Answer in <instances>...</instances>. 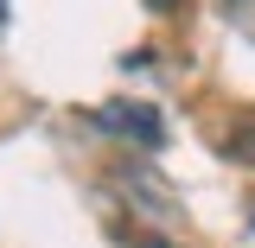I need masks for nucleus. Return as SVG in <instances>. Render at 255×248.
<instances>
[{
	"instance_id": "f03ea898",
	"label": "nucleus",
	"mask_w": 255,
	"mask_h": 248,
	"mask_svg": "<svg viewBox=\"0 0 255 248\" xmlns=\"http://www.w3.org/2000/svg\"><path fill=\"white\" fill-rule=\"evenodd\" d=\"M230 153H236V159H249V165H255V115H243V121L230 127Z\"/></svg>"
},
{
	"instance_id": "f257e3e1",
	"label": "nucleus",
	"mask_w": 255,
	"mask_h": 248,
	"mask_svg": "<svg viewBox=\"0 0 255 248\" xmlns=\"http://www.w3.org/2000/svg\"><path fill=\"white\" fill-rule=\"evenodd\" d=\"M109 121H122V134H134V140H159V115H153V108H128V102H115Z\"/></svg>"
}]
</instances>
